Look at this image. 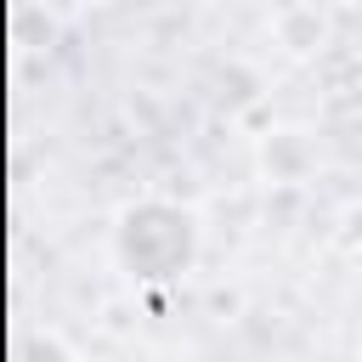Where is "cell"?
Segmentation results:
<instances>
[]
</instances>
